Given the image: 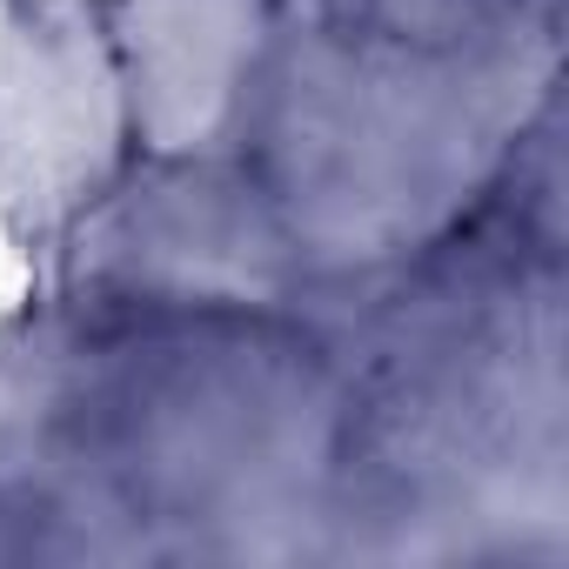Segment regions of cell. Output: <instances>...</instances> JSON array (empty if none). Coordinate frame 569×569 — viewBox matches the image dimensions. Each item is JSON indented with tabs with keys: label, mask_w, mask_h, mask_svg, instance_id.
<instances>
[{
	"label": "cell",
	"mask_w": 569,
	"mask_h": 569,
	"mask_svg": "<svg viewBox=\"0 0 569 569\" xmlns=\"http://www.w3.org/2000/svg\"><path fill=\"white\" fill-rule=\"evenodd\" d=\"M562 188V88H549L442 241L316 296L349 382L329 562L569 556Z\"/></svg>",
	"instance_id": "cell-1"
},
{
	"label": "cell",
	"mask_w": 569,
	"mask_h": 569,
	"mask_svg": "<svg viewBox=\"0 0 569 569\" xmlns=\"http://www.w3.org/2000/svg\"><path fill=\"white\" fill-rule=\"evenodd\" d=\"M0 422L68 442L154 562H329L349 382L316 302L141 316L41 289L0 322Z\"/></svg>",
	"instance_id": "cell-2"
},
{
	"label": "cell",
	"mask_w": 569,
	"mask_h": 569,
	"mask_svg": "<svg viewBox=\"0 0 569 569\" xmlns=\"http://www.w3.org/2000/svg\"><path fill=\"white\" fill-rule=\"evenodd\" d=\"M549 88L562 68L402 48L289 0L234 154L268 188L316 296H336L442 241Z\"/></svg>",
	"instance_id": "cell-3"
},
{
	"label": "cell",
	"mask_w": 569,
	"mask_h": 569,
	"mask_svg": "<svg viewBox=\"0 0 569 569\" xmlns=\"http://www.w3.org/2000/svg\"><path fill=\"white\" fill-rule=\"evenodd\" d=\"M41 289L141 316H261L316 302V281L241 154L134 168L54 241Z\"/></svg>",
	"instance_id": "cell-4"
},
{
	"label": "cell",
	"mask_w": 569,
	"mask_h": 569,
	"mask_svg": "<svg viewBox=\"0 0 569 569\" xmlns=\"http://www.w3.org/2000/svg\"><path fill=\"white\" fill-rule=\"evenodd\" d=\"M134 168L101 0L0 8V234L34 268Z\"/></svg>",
	"instance_id": "cell-5"
},
{
	"label": "cell",
	"mask_w": 569,
	"mask_h": 569,
	"mask_svg": "<svg viewBox=\"0 0 569 569\" xmlns=\"http://www.w3.org/2000/svg\"><path fill=\"white\" fill-rule=\"evenodd\" d=\"M281 21H289V0H101L134 154H234Z\"/></svg>",
	"instance_id": "cell-6"
},
{
	"label": "cell",
	"mask_w": 569,
	"mask_h": 569,
	"mask_svg": "<svg viewBox=\"0 0 569 569\" xmlns=\"http://www.w3.org/2000/svg\"><path fill=\"white\" fill-rule=\"evenodd\" d=\"M34 562H154V542L68 442L0 422V569Z\"/></svg>",
	"instance_id": "cell-7"
},
{
	"label": "cell",
	"mask_w": 569,
	"mask_h": 569,
	"mask_svg": "<svg viewBox=\"0 0 569 569\" xmlns=\"http://www.w3.org/2000/svg\"><path fill=\"white\" fill-rule=\"evenodd\" d=\"M296 8L402 48L562 68V0H296Z\"/></svg>",
	"instance_id": "cell-8"
},
{
	"label": "cell",
	"mask_w": 569,
	"mask_h": 569,
	"mask_svg": "<svg viewBox=\"0 0 569 569\" xmlns=\"http://www.w3.org/2000/svg\"><path fill=\"white\" fill-rule=\"evenodd\" d=\"M0 8H48V0H0Z\"/></svg>",
	"instance_id": "cell-9"
}]
</instances>
